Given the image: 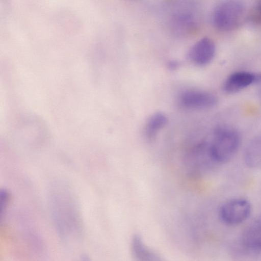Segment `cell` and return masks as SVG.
Here are the masks:
<instances>
[{
    "instance_id": "6da1fadb",
    "label": "cell",
    "mask_w": 261,
    "mask_h": 261,
    "mask_svg": "<svg viewBox=\"0 0 261 261\" xmlns=\"http://www.w3.org/2000/svg\"><path fill=\"white\" fill-rule=\"evenodd\" d=\"M240 143V136L234 129L227 126L215 128L210 142V150L214 162L224 163L230 160L237 152Z\"/></svg>"
},
{
    "instance_id": "7a4b0ae2",
    "label": "cell",
    "mask_w": 261,
    "mask_h": 261,
    "mask_svg": "<svg viewBox=\"0 0 261 261\" xmlns=\"http://www.w3.org/2000/svg\"><path fill=\"white\" fill-rule=\"evenodd\" d=\"M244 14V7L237 0H227L215 9L212 21L214 26L223 31L232 30L240 23Z\"/></svg>"
},
{
    "instance_id": "3957f363",
    "label": "cell",
    "mask_w": 261,
    "mask_h": 261,
    "mask_svg": "<svg viewBox=\"0 0 261 261\" xmlns=\"http://www.w3.org/2000/svg\"><path fill=\"white\" fill-rule=\"evenodd\" d=\"M61 199L54 200V213L57 224L64 237L70 238L78 233V215L74 202L66 197Z\"/></svg>"
},
{
    "instance_id": "277c9868",
    "label": "cell",
    "mask_w": 261,
    "mask_h": 261,
    "mask_svg": "<svg viewBox=\"0 0 261 261\" xmlns=\"http://www.w3.org/2000/svg\"><path fill=\"white\" fill-rule=\"evenodd\" d=\"M251 210V204L247 200L233 198L222 205L219 210V216L224 223L237 225L247 219Z\"/></svg>"
},
{
    "instance_id": "5b68a950",
    "label": "cell",
    "mask_w": 261,
    "mask_h": 261,
    "mask_svg": "<svg viewBox=\"0 0 261 261\" xmlns=\"http://www.w3.org/2000/svg\"><path fill=\"white\" fill-rule=\"evenodd\" d=\"M177 101L185 109L203 110L214 107L217 103L218 99L211 92L192 89L182 91L178 96Z\"/></svg>"
},
{
    "instance_id": "8992f818",
    "label": "cell",
    "mask_w": 261,
    "mask_h": 261,
    "mask_svg": "<svg viewBox=\"0 0 261 261\" xmlns=\"http://www.w3.org/2000/svg\"><path fill=\"white\" fill-rule=\"evenodd\" d=\"M216 52L214 42L210 38L204 37L197 41L191 48L189 57L194 64L203 66L209 64Z\"/></svg>"
},
{
    "instance_id": "52a82bcc",
    "label": "cell",
    "mask_w": 261,
    "mask_h": 261,
    "mask_svg": "<svg viewBox=\"0 0 261 261\" xmlns=\"http://www.w3.org/2000/svg\"><path fill=\"white\" fill-rule=\"evenodd\" d=\"M256 83V73L245 71H237L229 75L223 84L224 90L230 94L240 91Z\"/></svg>"
},
{
    "instance_id": "ba28073f",
    "label": "cell",
    "mask_w": 261,
    "mask_h": 261,
    "mask_svg": "<svg viewBox=\"0 0 261 261\" xmlns=\"http://www.w3.org/2000/svg\"><path fill=\"white\" fill-rule=\"evenodd\" d=\"M241 243L250 251L261 250V219L253 221L245 228L241 236Z\"/></svg>"
},
{
    "instance_id": "9c48e42d",
    "label": "cell",
    "mask_w": 261,
    "mask_h": 261,
    "mask_svg": "<svg viewBox=\"0 0 261 261\" xmlns=\"http://www.w3.org/2000/svg\"><path fill=\"white\" fill-rule=\"evenodd\" d=\"M130 251L133 258L138 261H157L162 259L154 250L146 245L140 235L133 236L130 242Z\"/></svg>"
},
{
    "instance_id": "30bf717a",
    "label": "cell",
    "mask_w": 261,
    "mask_h": 261,
    "mask_svg": "<svg viewBox=\"0 0 261 261\" xmlns=\"http://www.w3.org/2000/svg\"><path fill=\"white\" fill-rule=\"evenodd\" d=\"M244 159L250 168L261 167V135L254 137L248 143L244 150Z\"/></svg>"
},
{
    "instance_id": "8fae6325",
    "label": "cell",
    "mask_w": 261,
    "mask_h": 261,
    "mask_svg": "<svg viewBox=\"0 0 261 261\" xmlns=\"http://www.w3.org/2000/svg\"><path fill=\"white\" fill-rule=\"evenodd\" d=\"M167 122L166 116L161 112L152 114L147 120L145 126V134L149 139L154 138Z\"/></svg>"
},
{
    "instance_id": "7c38bea8",
    "label": "cell",
    "mask_w": 261,
    "mask_h": 261,
    "mask_svg": "<svg viewBox=\"0 0 261 261\" xmlns=\"http://www.w3.org/2000/svg\"><path fill=\"white\" fill-rule=\"evenodd\" d=\"M168 67L171 70H175L178 67V63L176 61H172L168 63Z\"/></svg>"
},
{
    "instance_id": "4fadbf2b",
    "label": "cell",
    "mask_w": 261,
    "mask_h": 261,
    "mask_svg": "<svg viewBox=\"0 0 261 261\" xmlns=\"http://www.w3.org/2000/svg\"><path fill=\"white\" fill-rule=\"evenodd\" d=\"M258 12L259 18L261 19V3H260L258 8Z\"/></svg>"
}]
</instances>
